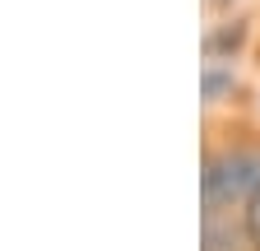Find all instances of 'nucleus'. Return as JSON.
<instances>
[{"mask_svg": "<svg viewBox=\"0 0 260 251\" xmlns=\"http://www.w3.org/2000/svg\"><path fill=\"white\" fill-rule=\"evenodd\" d=\"M260 186V153H223L205 168V209L218 214L223 205H246Z\"/></svg>", "mask_w": 260, "mask_h": 251, "instance_id": "1", "label": "nucleus"}, {"mask_svg": "<svg viewBox=\"0 0 260 251\" xmlns=\"http://www.w3.org/2000/svg\"><path fill=\"white\" fill-rule=\"evenodd\" d=\"M246 237H251V246L260 251V186H255L251 200H246Z\"/></svg>", "mask_w": 260, "mask_h": 251, "instance_id": "2", "label": "nucleus"}]
</instances>
